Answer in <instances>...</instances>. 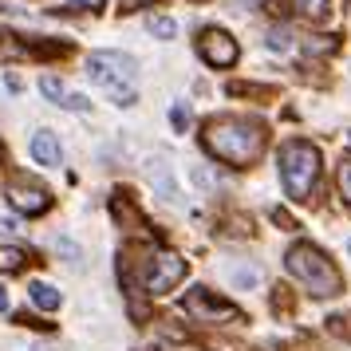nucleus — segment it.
Listing matches in <instances>:
<instances>
[{
	"mask_svg": "<svg viewBox=\"0 0 351 351\" xmlns=\"http://www.w3.org/2000/svg\"><path fill=\"white\" fill-rule=\"evenodd\" d=\"M206 150L221 162L249 166L265 150V127L253 119H217L206 127Z\"/></svg>",
	"mask_w": 351,
	"mask_h": 351,
	"instance_id": "f257e3e1",
	"label": "nucleus"
},
{
	"mask_svg": "<svg viewBox=\"0 0 351 351\" xmlns=\"http://www.w3.org/2000/svg\"><path fill=\"white\" fill-rule=\"evenodd\" d=\"M83 71H87V80L99 83L107 99H111L114 107H130L138 91H134V83H138V64L130 60L127 51H91L87 60H83Z\"/></svg>",
	"mask_w": 351,
	"mask_h": 351,
	"instance_id": "f03ea898",
	"label": "nucleus"
},
{
	"mask_svg": "<svg viewBox=\"0 0 351 351\" xmlns=\"http://www.w3.org/2000/svg\"><path fill=\"white\" fill-rule=\"evenodd\" d=\"M285 269L292 272V276H296V280L312 292V296H335V292L343 288V280H339L335 265L319 253L316 245H308V241H296V245L288 249Z\"/></svg>",
	"mask_w": 351,
	"mask_h": 351,
	"instance_id": "7ed1b4c3",
	"label": "nucleus"
},
{
	"mask_svg": "<svg viewBox=\"0 0 351 351\" xmlns=\"http://www.w3.org/2000/svg\"><path fill=\"white\" fill-rule=\"evenodd\" d=\"M319 178V150L312 143H304V138H292V143L280 146V182H285L288 197H296L304 202L312 186H316Z\"/></svg>",
	"mask_w": 351,
	"mask_h": 351,
	"instance_id": "20e7f679",
	"label": "nucleus"
},
{
	"mask_svg": "<svg viewBox=\"0 0 351 351\" xmlns=\"http://www.w3.org/2000/svg\"><path fill=\"white\" fill-rule=\"evenodd\" d=\"M4 197H8V206L16 209V213H24V217H36V213H44V209L51 206V193L40 186V182H32V178H12L8 186H4Z\"/></svg>",
	"mask_w": 351,
	"mask_h": 351,
	"instance_id": "39448f33",
	"label": "nucleus"
},
{
	"mask_svg": "<svg viewBox=\"0 0 351 351\" xmlns=\"http://www.w3.org/2000/svg\"><path fill=\"white\" fill-rule=\"evenodd\" d=\"M186 312H190L193 319H202V324H229V319H237L241 312L233 308L229 300H217L209 288H193V292H186Z\"/></svg>",
	"mask_w": 351,
	"mask_h": 351,
	"instance_id": "423d86ee",
	"label": "nucleus"
},
{
	"mask_svg": "<svg viewBox=\"0 0 351 351\" xmlns=\"http://www.w3.org/2000/svg\"><path fill=\"white\" fill-rule=\"evenodd\" d=\"M197 51H202V60L209 67H233L237 64V40L225 32V28H206V32L197 36Z\"/></svg>",
	"mask_w": 351,
	"mask_h": 351,
	"instance_id": "0eeeda50",
	"label": "nucleus"
},
{
	"mask_svg": "<svg viewBox=\"0 0 351 351\" xmlns=\"http://www.w3.org/2000/svg\"><path fill=\"white\" fill-rule=\"evenodd\" d=\"M182 276H186V261H182V256L178 253H154L150 269H146V292L162 296V292H170L174 285H182Z\"/></svg>",
	"mask_w": 351,
	"mask_h": 351,
	"instance_id": "6e6552de",
	"label": "nucleus"
},
{
	"mask_svg": "<svg viewBox=\"0 0 351 351\" xmlns=\"http://www.w3.org/2000/svg\"><path fill=\"white\" fill-rule=\"evenodd\" d=\"M32 158L40 166H60L64 162V150H60V138L51 130H36L32 134Z\"/></svg>",
	"mask_w": 351,
	"mask_h": 351,
	"instance_id": "1a4fd4ad",
	"label": "nucleus"
},
{
	"mask_svg": "<svg viewBox=\"0 0 351 351\" xmlns=\"http://www.w3.org/2000/svg\"><path fill=\"white\" fill-rule=\"evenodd\" d=\"M272 12H292V16L304 20H319L328 12V0H269Z\"/></svg>",
	"mask_w": 351,
	"mask_h": 351,
	"instance_id": "9d476101",
	"label": "nucleus"
},
{
	"mask_svg": "<svg viewBox=\"0 0 351 351\" xmlns=\"http://www.w3.org/2000/svg\"><path fill=\"white\" fill-rule=\"evenodd\" d=\"M162 166H166V162H162V158H150V162H146V178H150V182H154V190H158L162 197H166V202H174V197H178L174 174H166V170H162Z\"/></svg>",
	"mask_w": 351,
	"mask_h": 351,
	"instance_id": "9b49d317",
	"label": "nucleus"
},
{
	"mask_svg": "<svg viewBox=\"0 0 351 351\" xmlns=\"http://www.w3.org/2000/svg\"><path fill=\"white\" fill-rule=\"evenodd\" d=\"M28 292H32V304H36V308H44V312H56V308L64 304V296H60L51 285H44V280H32Z\"/></svg>",
	"mask_w": 351,
	"mask_h": 351,
	"instance_id": "f8f14e48",
	"label": "nucleus"
},
{
	"mask_svg": "<svg viewBox=\"0 0 351 351\" xmlns=\"http://www.w3.org/2000/svg\"><path fill=\"white\" fill-rule=\"evenodd\" d=\"M146 32L154 36V40H174V36H178V20L154 12V16H146Z\"/></svg>",
	"mask_w": 351,
	"mask_h": 351,
	"instance_id": "ddd939ff",
	"label": "nucleus"
},
{
	"mask_svg": "<svg viewBox=\"0 0 351 351\" xmlns=\"http://www.w3.org/2000/svg\"><path fill=\"white\" fill-rule=\"evenodd\" d=\"M40 95H44V99H51L56 107H64V99H67L64 80H56V75H44V80H40Z\"/></svg>",
	"mask_w": 351,
	"mask_h": 351,
	"instance_id": "4468645a",
	"label": "nucleus"
},
{
	"mask_svg": "<svg viewBox=\"0 0 351 351\" xmlns=\"http://www.w3.org/2000/svg\"><path fill=\"white\" fill-rule=\"evenodd\" d=\"M28 265V256L20 253V249H12V245H0V272H20Z\"/></svg>",
	"mask_w": 351,
	"mask_h": 351,
	"instance_id": "2eb2a0df",
	"label": "nucleus"
},
{
	"mask_svg": "<svg viewBox=\"0 0 351 351\" xmlns=\"http://www.w3.org/2000/svg\"><path fill=\"white\" fill-rule=\"evenodd\" d=\"M265 44H269L272 51H292V48H296L288 28H269V32H265Z\"/></svg>",
	"mask_w": 351,
	"mask_h": 351,
	"instance_id": "dca6fc26",
	"label": "nucleus"
},
{
	"mask_svg": "<svg viewBox=\"0 0 351 351\" xmlns=\"http://www.w3.org/2000/svg\"><path fill=\"white\" fill-rule=\"evenodd\" d=\"M229 276H233V285H241V288L256 285V269L253 265H237V269H229Z\"/></svg>",
	"mask_w": 351,
	"mask_h": 351,
	"instance_id": "f3484780",
	"label": "nucleus"
},
{
	"mask_svg": "<svg viewBox=\"0 0 351 351\" xmlns=\"http://www.w3.org/2000/svg\"><path fill=\"white\" fill-rule=\"evenodd\" d=\"M170 123H174L178 134H186V130H190V111H186L182 103H178V107H170Z\"/></svg>",
	"mask_w": 351,
	"mask_h": 351,
	"instance_id": "a211bd4d",
	"label": "nucleus"
},
{
	"mask_svg": "<svg viewBox=\"0 0 351 351\" xmlns=\"http://www.w3.org/2000/svg\"><path fill=\"white\" fill-rule=\"evenodd\" d=\"M339 193L351 202V162L348 166H339Z\"/></svg>",
	"mask_w": 351,
	"mask_h": 351,
	"instance_id": "6ab92c4d",
	"label": "nucleus"
},
{
	"mask_svg": "<svg viewBox=\"0 0 351 351\" xmlns=\"http://www.w3.org/2000/svg\"><path fill=\"white\" fill-rule=\"evenodd\" d=\"M67 4H75V8H103L107 0H67Z\"/></svg>",
	"mask_w": 351,
	"mask_h": 351,
	"instance_id": "aec40b11",
	"label": "nucleus"
},
{
	"mask_svg": "<svg viewBox=\"0 0 351 351\" xmlns=\"http://www.w3.org/2000/svg\"><path fill=\"white\" fill-rule=\"evenodd\" d=\"M20 225L16 221H4V217H0V237H12V233H16Z\"/></svg>",
	"mask_w": 351,
	"mask_h": 351,
	"instance_id": "412c9836",
	"label": "nucleus"
},
{
	"mask_svg": "<svg viewBox=\"0 0 351 351\" xmlns=\"http://www.w3.org/2000/svg\"><path fill=\"white\" fill-rule=\"evenodd\" d=\"M0 312H12V300L4 296V288H0Z\"/></svg>",
	"mask_w": 351,
	"mask_h": 351,
	"instance_id": "4be33fe9",
	"label": "nucleus"
},
{
	"mask_svg": "<svg viewBox=\"0 0 351 351\" xmlns=\"http://www.w3.org/2000/svg\"><path fill=\"white\" fill-rule=\"evenodd\" d=\"M348 253H351V241H348Z\"/></svg>",
	"mask_w": 351,
	"mask_h": 351,
	"instance_id": "5701e85b",
	"label": "nucleus"
},
{
	"mask_svg": "<svg viewBox=\"0 0 351 351\" xmlns=\"http://www.w3.org/2000/svg\"><path fill=\"white\" fill-rule=\"evenodd\" d=\"M348 143H351V138H348Z\"/></svg>",
	"mask_w": 351,
	"mask_h": 351,
	"instance_id": "b1692460",
	"label": "nucleus"
}]
</instances>
